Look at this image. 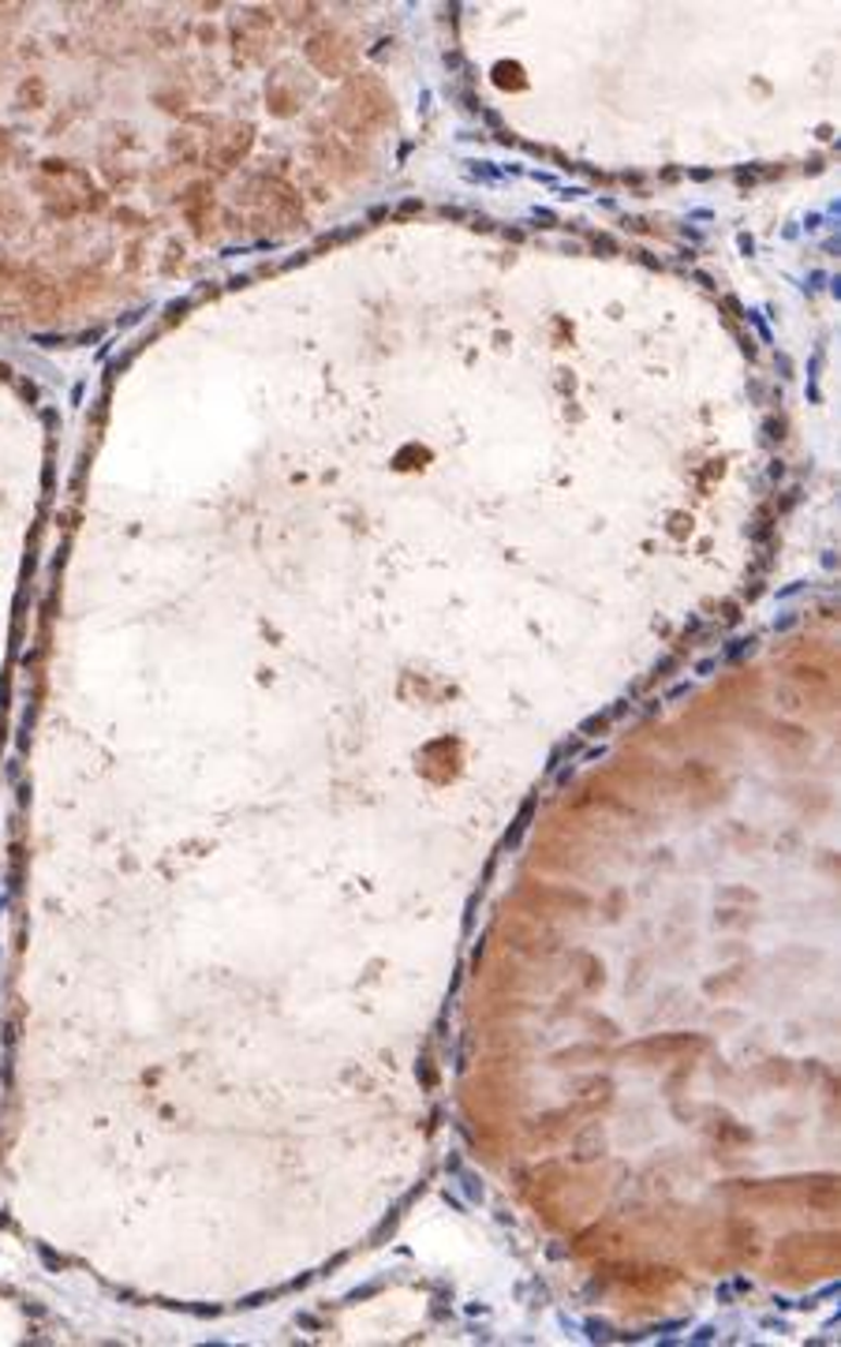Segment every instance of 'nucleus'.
<instances>
[{
  "label": "nucleus",
  "mask_w": 841,
  "mask_h": 1347,
  "mask_svg": "<svg viewBox=\"0 0 841 1347\" xmlns=\"http://www.w3.org/2000/svg\"><path fill=\"white\" fill-rule=\"evenodd\" d=\"M41 94H46V90H41V83H38V79H34V87H30V83H23V101L30 98L34 106H38V101H41Z\"/></svg>",
  "instance_id": "nucleus-9"
},
{
  "label": "nucleus",
  "mask_w": 841,
  "mask_h": 1347,
  "mask_svg": "<svg viewBox=\"0 0 841 1347\" xmlns=\"http://www.w3.org/2000/svg\"><path fill=\"white\" fill-rule=\"evenodd\" d=\"M251 143H255V132L247 124H236V127H228L225 135H213L210 139V150H206V161H210L213 169H233L239 158H244L247 150H251Z\"/></svg>",
  "instance_id": "nucleus-6"
},
{
  "label": "nucleus",
  "mask_w": 841,
  "mask_h": 1347,
  "mask_svg": "<svg viewBox=\"0 0 841 1347\" xmlns=\"http://www.w3.org/2000/svg\"><path fill=\"white\" fill-rule=\"evenodd\" d=\"M304 57L314 72L330 75V79H345V75L356 72V41L333 27L314 30L304 46Z\"/></svg>",
  "instance_id": "nucleus-3"
},
{
  "label": "nucleus",
  "mask_w": 841,
  "mask_h": 1347,
  "mask_svg": "<svg viewBox=\"0 0 841 1347\" xmlns=\"http://www.w3.org/2000/svg\"><path fill=\"white\" fill-rule=\"evenodd\" d=\"M251 210L255 218L262 221L265 229H277V233H288L304 221V203H299V192L292 184L277 176H262L251 184Z\"/></svg>",
  "instance_id": "nucleus-2"
},
{
  "label": "nucleus",
  "mask_w": 841,
  "mask_h": 1347,
  "mask_svg": "<svg viewBox=\"0 0 841 1347\" xmlns=\"http://www.w3.org/2000/svg\"><path fill=\"white\" fill-rule=\"evenodd\" d=\"M311 90H314V83L307 79L296 64H281L277 72L270 75V83H265V106L277 117H292V113H299V106H304L307 98H311Z\"/></svg>",
  "instance_id": "nucleus-4"
},
{
  "label": "nucleus",
  "mask_w": 841,
  "mask_h": 1347,
  "mask_svg": "<svg viewBox=\"0 0 841 1347\" xmlns=\"http://www.w3.org/2000/svg\"><path fill=\"white\" fill-rule=\"evenodd\" d=\"M270 27H273V15L259 12V8H255V12L239 15V20L233 23V46H236V53L259 57V49L265 46V38H270Z\"/></svg>",
  "instance_id": "nucleus-7"
},
{
  "label": "nucleus",
  "mask_w": 841,
  "mask_h": 1347,
  "mask_svg": "<svg viewBox=\"0 0 841 1347\" xmlns=\"http://www.w3.org/2000/svg\"><path fill=\"white\" fill-rule=\"evenodd\" d=\"M23 273L27 270H15L12 262H0V296H12V293H20V285H23Z\"/></svg>",
  "instance_id": "nucleus-8"
},
{
  "label": "nucleus",
  "mask_w": 841,
  "mask_h": 1347,
  "mask_svg": "<svg viewBox=\"0 0 841 1347\" xmlns=\"http://www.w3.org/2000/svg\"><path fill=\"white\" fill-rule=\"evenodd\" d=\"M311 154H314V166H319L322 173L333 176V180H348V176L359 173L356 150H351V143L341 139V135H322V139L314 143Z\"/></svg>",
  "instance_id": "nucleus-5"
},
{
  "label": "nucleus",
  "mask_w": 841,
  "mask_h": 1347,
  "mask_svg": "<svg viewBox=\"0 0 841 1347\" xmlns=\"http://www.w3.org/2000/svg\"><path fill=\"white\" fill-rule=\"evenodd\" d=\"M389 90H385V83L378 75L351 72L337 94V101H333V124L345 135H351V139H363V135H374L389 124Z\"/></svg>",
  "instance_id": "nucleus-1"
}]
</instances>
